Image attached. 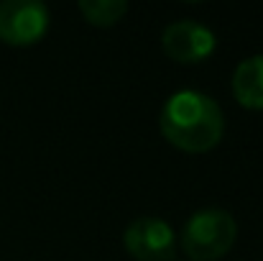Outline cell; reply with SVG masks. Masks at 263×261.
I'll return each mask as SVG.
<instances>
[{
    "mask_svg": "<svg viewBox=\"0 0 263 261\" xmlns=\"http://www.w3.org/2000/svg\"><path fill=\"white\" fill-rule=\"evenodd\" d=\"M51 26V13L41 0H3L0 3V41L8 46H33Z\"/></svg>",
    "mask_w": 263,
    "mask_h": 261,
    "instance_id": "3957f363",
    "label": "cell"
},
{
    "mask_svg": "<svg viewBox=\"0 0 263 261\" xmlns=\"http://www.w3.org/2000/svg\"><path fill=\"white\" fill-rule=\"evenodd\" d=\"M238 238L235 218L222 207H202L181 228L179 243L192 261L222 259Z\"/></svg>",
    "mask_w": 263,
    "mask_h": 261,
    "instance_id": "7a4b0ae2",
    "label": "cell"
},
{
    "mask_svg": "<svg viewBox=\"0 0 263 261\" xmlns=\"http://www.w3.org/2000/svg\"><path fill=\"white\" fill-rule=\"evenodd\" d=\"M125 251L136 261H172L176 254V233L164 218L143 215L128 223L123 233Z\"/></svg>",
    "mask_w": 263,
    "mask_h": 261,
    "instance_id": "277c9868",
    "label": "cell"
},
{
    "mask_svg": "<svg viewBox=\"0 0 263 261\" xmlns=\"http://www.w3.org/2000/svg\"><path fill=\"white\" fill-rule=\"evenodd\" d=\"M233 95L248 110H263V54L243 59L233 72Z\"/></svg>",
    "mask_w": 263,
    "mask_h": 261,
    "instance_id": "8992f818",
    "label": "cell"
},
{
    "mask_svg": "<svg viewBox=\"0 0 263 261\" xmlns=\"http://www.w3.org/2000/svg\"><path fill=\"white\" fill-rule=\"evenodd\" d=\"M80 10L89 26L110 28L118 21H123V15L128 13V3L125 0H82Z\"/></svg>",
    "mask_w": 263,
    "mask_h": 261,
    "instance_id": "52a82bcc",
    "label": "cell"
},
{
    "mask_svg": "<svg viewBox=\"0 0 263 261\" xmlns=\"http://www.w3.org/2000/svg\"><path fill=\"white\" fill-rule=\"evenodd\" d=\"M161 46L166 57L179 64H199L210 59L212 51L217 49V36L210 26L192 18H181L164 28Z\"/></svg>",
    "mask_w": 263,
    "mask_h": 261,
    "instance_id": "5b68a950",
    "label": "cell"
},
{
    "mask_svg": "<svg viewBox=\"0 0 263 261\" xmlns=\"http://www.w3.org/2000/svg\"><path fill=\"white\" fill-rule=\"evenodd\" d=\"M159 126L164 138L186 154L212 151L225 136L222 108L197 90L174 92L161 108Z\"/></svg>",
    "mask_w": 263,
    "mask_h": 261,
    "instance_id": "6da1fadb",
    "label": "cell"
}]
</instances>
